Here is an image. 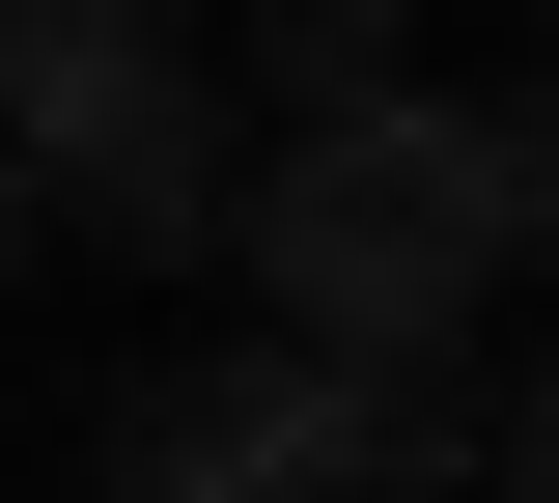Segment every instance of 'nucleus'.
Wrapping results in <instances>:
<instances>
[{"label":"nucleus","instance_id":"obj_1","mask_svg":"<svg viewBox=\"0 0 559 503\" xmlns=\"http://www.w3.org/2000/svg\"><path fill=\"white\" fill-rule=\"evenodd\" d=\"M224 252H252L280 336H476L503 308V224H476V141L419 112V84H364V112H280L252 168H224Z\"/></svg>","mask_w":559,"mask_h":503},{"label":"nucleus","instance_id":"obj_2","mask_svg":"<svg viewBox=\"0 0 559 503\" xmlns=\"http://www.w3.org/2000/svg\"><path fill=\"white\" fill-rule=\"evenodd\" d=\"M0 168H28V224H84L112 280H168V252H224V84L168 0H57L28 57H0Z\"/></svg>","mask_w":559,"mask_h":503},{"label":"nucleus","instance_id":"obj_3","mask_svg":"<svg viewBox=\"0 0 559 503\" xmlns=\"http://www.w3.org/2000/svg\"><path fill=\"white\" fill-rule=\"evenodd\" d=\"M112 503H336V420H308V336H197L112 392Z\"/></svg>","mask_w":559,"mask_h":503},{"label":"nucleus","instance_id":"obj_4","mask_svg":"<svg viewBox=\"0 0 559 503\" xmlns=\"http://www.w3.org/2000/svg\"><path fill=\"white\" fill-rule=\"evenodd\" d=\"M308 420H336V503H448L476 476V336H308Z\"/></svg>","mask_w":559,"mask_h":503},{"label":"nucleus","instance_id":"obj_5","mask_svg":"<svg viewBox=\"0 0 559 503\" xmlns=\"http://www.w3.org/2000/svg\"><path fill=\"white\" fill-rule=\"evenodd\" d=\"M252 84L280 112H364V84H392V0H252Z\"/></svg>","mask_w":559,"mask_h":503},{"label":"nucleus","instance_id":"obj_6","mask_svg":"<svg viewBox=\"0 0 559 503\" xmlns=\"http://www.w3.org/2000/svg\"><path fill=\"white\" fill-rule=\"evenodd\" d=\"M448 141H476V224H503V252H559V84H503V112H448Z\"/></svg>","mask_w":559,"mask_h":503},{"label":"nucleus","instance_id":"obj_7","mask_svg":"<svg viewBox=\"0 0 559 503\" xmlns=\"http://www.w3.org/2000/svg\"><path fill=\"white\" fill-rule=\"evenodd\" d=\"M476 503H559V336H532V363L476 392Z\"/></svg>","mask_w":559,"mask_h":503},{"label":"nucleus","instance_id":"obj_8","mask_svg":"<svg viewBox=\"0 0 559 503\" xmlns=\"http://www.w3.org/2000/svg\"><path fill=\"white\" fill-rule=\"evenodd\" d=\"M0 280H28V168H0Z\"/></svg>","mask_w":559,"mask_h":503},{"label":"nucleus","instance_id":"obj_9","mask_svg":"<svg viewBox=\"0 0 559 503\" xmlns=\"http://www.w3.org/2000/svg\"><path fill=\"white\" fill-rule=\"evenodd\" d=\"M28 28H57V0H0V57H28Z\"/></svg>","mask_w":559,"mask_h":503},{"label":"nucleus","instance_id":"obj_10","mask_svg":"<svg viewBox=\"0 0 559 503\" xmlns=\"http://www.w3.org/2000/svg\"><path fill=\"white\" fill-rule=\"evenodd\" d=\"M448 503H476V476H448Z\"/></svg>","mask_w":559,"mask_h":503},{"label":"nucleus","instance_id":"obj_11","mask_svg":"<svg viewBox=\"0 0 559 503\" xmlns=\"http://www.w3.org/2000/svg\"><path fill=\"white\" fill-rule=\"evenodd\" d=\"M532 28H559V0H532Z\"/></svg>","mask_w":559,"mask_h":503}]
</instances>
